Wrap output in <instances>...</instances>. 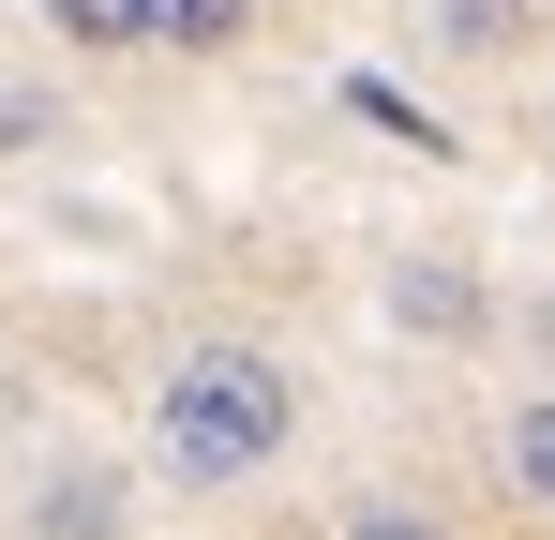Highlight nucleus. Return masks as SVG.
Masks as SVG:
<instances>
[{
	"label": "nucleus",
	"mask_w": 555,
	"mask_h": 540,
	"mask_svg": "<svg viewBox=\"0 0 555 540\" xmlns=\"http://www.w3.org/2000/svg\"><path fill=\"white\" fill-rule=\"evenodd\" d=\"M300 436V375L271 346H181L166 360V390H151V465L181 480V496H225V480H256L271 450Z\"/></svg>",
	"instance_id": "f257e3e1"
},
{
	"label": "nucleus",
	"mask_w": 555,
	"mask_h": 540,
	"mask_svg": "<svg viewBox=\"0 0 555 540\" xmlns=\"http://www.w3.org/2000/svg\"><path fill=\"white\" fill-rule=\"evenodd\" d=\"M390 316L436 331V346H465V331H480V270H465V256H405V270H390Z\"/></svg>",
	"instance_id": "f03ea898"
},
{
	"label": "nucleus",
	"mask_w": 555,
	"mask_h": 540,
	"mask_svg": "<svg viewBox=\"0 0 555 540\" xmlns=\"http://www.w3.org/2000/svg\"><path fill=\"white\" fill-rule=\"evenodd\" d=\"M30 540H120V480H105V465H46Z\"/></svg>",
	"instance_id": "7ed1b4c3"
},
{
	"label": "nucleus",
	"mask_w": 555,
	"mask_h": 540,
	"mask_svg": "<svg viewBox=\"0 0 555 540\" xmlns=\"http://www.w3.org/2000/svg\"><path fill=\"white\" fill-rule=\"evenodd\" d=\"M436 46H451V61H495V46H526V0H436Z\"/></svg>",
	"instance_id": "20e7f679"
},
{
	"label": "nucleus",
	"mask_w": 555,
	"mask_h": 540,
	"mask_svg": "<svg viewBox=\"0 0 555 540\" xmlns=\"http://www.w3.org/2000/svg\"><path fill=\"white\" fill-rule=\"evenodd\" d=\"M256 0H151V46H241Z\"/></svg>",
	"instance_id": "39448f33"
},
{
	"label": "nucleus",
	"mask_w": 555,
	"mask_h": 540,
	"mask_svg": "<svg viewBox=\"0 0 555 540\" xmlns=\"http://www.w3.org/2000/svg\"><path fill=\"white\" fill-rule=\"evenodd\" d=\"M511 480H526V496H541V511H555V390H541V406H526V421H511Z\"/></svg>",
	"instance_id": "423d86ee"
},
{
	"label": "nucleus",
	"mask_w": 555,
	"mask_h": 540,
	"mask_svg": "<svg viewBox=\"0 0 555 540\" xmlns=\"http://www.w3.org/2000/svg\"><path fill=\"white\" fill-rule=\"evenodd\" d=\"M331 540H451V526H436L421 496H361V511H346V526H331Z\"/></svg>",
	"instance_id": "0eeeda50"
},
{
	"label": "nucleus",
	"mask_w": 555,
	"mask_h": 540,
	"mask_svg": "<svg viewBox=\"0 0 555 540\" xmlns=\"http://www.w3.org/2000/svg\"><path fill=\"white\" fill-rule=\"evenodd\" d=\"M76 46H151V0H61Z\"/></svg>",
	"instance_id": "6e6552de"
}]
</instances>
